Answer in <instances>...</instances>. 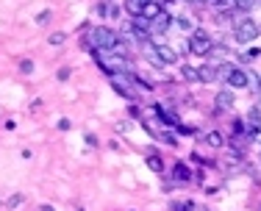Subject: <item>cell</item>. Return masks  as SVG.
Returning a JSON list of instances; mask_svg holds the SVG:
<instances>
[{"label":"cell","instance_id":"8","mask_svg":"<svg viewBox=\"0 0 261 211\" xmlns=\"http://www.w3.org/2000/svg\"><path fill=\"white\" fill-rule=\"evenodd\" d=\"M159 14H161V6H159V3H153V0H150V3H147L145 9H142V14H139V17H145V20L150 22V20H156Z\"/></svg>","mask_w":261,"mask_h":211},{"label":"cell","instance_id":"6","mask_svg":"<svg viewBox=\"0 0 261 211\" xmlns=\"http://www.w3.org/2000/svg\"><path fill=\"white\" fill-rule=\"evenodd\" d=\"M217 109L220 111H228V109H233V95L228 89H222L220 95H217Z\"/></svg>","mask_w":261,"mask_h":211},{"label":"cell","instance_id":"20","mask_svg":"<svg viewBox=\"0 0 261 211\" xmlns=\"http://www.w3.org/2000/svg\"><path fill=\"white\" fill-rule=\"evenodd\" d=\"M20 70H22V72H31V70H34V64H31V61H22Z\"/></svg>","mask_w":261,"mask_h":211},{"label":"cell","instance_id":"14","mask_svg":"<svg viewBox=\"0 0 261 211\" xmlns=\"http://www.w3.org/2000/svg\"><path fill=\"white\" fill-rule=\"evenodd\" d=\"M231 3H233V9L247 11V9H253V3H256V0H231Z\"/></svg>","mask_w":261,"mask_h":211},{"label":"cell","instance_id":"16","mask_svg":"<svg viewBox=\"0 0 261 211\" xmlns=\"http://www.w3.org/2000/svg\"><path fill=\"white\" fill-rule=\"evenodd\" d=\"M181 75H184L186 81H197V70H192V67H186V64H184V70H181Z\"/></svg>","mask_w":261,"mask_h":211},{"label":"cell","instance_id":"3","mask_svg":"<svg viewBox=\"0 0 261 211\" xmlns=\"http://www.w3.org/2000/svg\"><path fill=\"white\" fill-rule=\"evenodd\" d=\"M92 42H95L100 50H111V45L117 42V34L111 28H95L92 31Z\"/></svg>","mask_w":261,"mask_h":211},{"label":"cell","instance_id":"18","mask_svg":"<svg viewBox=\"0 0 261 211\" xmlns=\"http://www.w3.org/2000/svg\"><path fill=\"white\" fill-rule=\"evenodd\" d=\"M178 25H181L184 31H189L192 28V20H189V17H178Z\"/></svg>","mask_w":261,"mask_h":211},{"label":"cell","instance_id":"13","mask_svg":"<svg viewBox=\"0 0 261 211\" xmlns=\"http://www.w3.org/2000/svg\"><path fill=\"white\" fill-rule=\"evenodd\" d=\"M147 167H150L153 172H161V170H164V164H161L159 156H147Z\"/></svg>","mask_w":261,"mask_h":211},{"label":"cell","instance_id":"4","mask_svg":"<svg viewBox=\"0 0 261 211\" xmlns=\"http://www.w3.org/2000/svg\"><path fill=\"white\" fill-rule=\"evenodd\" d=\"M111 86H114V89L120 92V95H125L128 100H136V92L130 89L128 84H125V75H122V72H117V75H111Z\"/></svg>","mask_w":261,"mask_h":211},{"label":"cell","instance_id":"12","mask_svg":"<svg viewBox=\"0 0 261 211\" xmlns=\"http://www.w3.org/2000/svg\"><path fill=\"white\" fill-rule=\"evenodd\" d=\"M206 145H211V147H222V136L217 134V131L206 134Z\"/></svg>","mask_w":261,"mask_h":211},{"label":"cell","instance_id":"2","mask_svg":"<svg viewBox=\"0 0 261 211\" xmlns=\"http://www.w3.org/2000/svg\"><path fill=\"white\" fill-rule=\"evenodd\" d=\"M236 42H253L258 36V22H253V20H239L236 22Z\"/></svg>","mask_w":261,"mask_h":211},{"label":"cell","instance_id":"21","mask_svg":"<svg viewBox=\"0 0 261 211\" xmlns=\"http://www.w3.org/2000/svg\"><path fill=\"white\" fill-rule=\"evenodd\" d=\"M67 78H70V70H67V67H64V70H59V81H67Z\"/></svg>","mask_w":261,"mask_h":211},{"label":"cell","instance_id":"7","mask_svg":"<svg viewBox=\"0 0 261 211\" xmlns=\"http://www.w3.org/2000/svg\"><path fill=\"white\" fill-rule=\"evenodd\" d=\"M147 3H150V0H125V11H128L130 17H139L142 9H145Z\"/></svg>","mask_w":261,"mask_h":211},{"label":"cell","instance_id":"1","mask_svg":"<svg viewBox=\"0 0 261 211\" xmlns=\"http://www.w3.org/2000/svg\"><path fill=\"white\" fill-rule=\"evenodd\" d=\"M186 50H192V53H197V56L208 53V50H211V39H208L206 31H203V28H195V31H192L189 42H186Z\"/></svg>","mask_w":261,"mask_h":211},{"label":"cell","instance_id":"19","mask_svg":"<svg viewBox=\"0 0 261 211\" xmlns=\"http://www.w3.org/2000/svg\"><path fill=\"white\" fill-rule=\"evenodd\" d=\"M22 203V195H14V197H9V208H17Z\"/></svg>","mask_w":261,"mask_h":211},{"label":"cell","instance_id":"22","mask_svg":"<svg viewBox=\"0 0 261 211\" xmlns=\"http://www.w3.org/2000/svg\"><path fill=\"white\" fill-rule=\"evenodd\" d=\"M39 211H53V208H50V206H42V208H39Z\"/></svg>","mask_w":261,"mask_h":211},{"label":"cell","instance_id":"9","mask_svg":"<svg viewBox=\"0 0 261 211\" xmlns=\"http://www.w3.org/2000/svg\"><path fill=\"white\" fill-rule=\"evenodd\" d=\"M247 122H250V134H256V128H261V111L256 106H250V111H247Z\"/></svg>","mask_w":261,"mask_h":211},{"label":"cell","instance_id":"5","mask_svg":"<svg viewBox=\"0 0 261 211\" xmlns=\"http://www.w3.org/2000/svg\"><path fill=\"white\" fill-rule=\"evenodd\" d=\"M197 81H203V84H211V81H217V64H206L197 70Z\"/></svg>","mask_w":261,"mask_h":211},{"label":"cell","instance_id":"10","mask_svg":"<svg viewBox=\"0 0 261 211\" xmlns=\"http://www.w3.org/2000/svg\"><path fill=\"white\" fill-rule=\"evenodd\" d=\"M170 22H172V17H170V14H164V11H161V14L156 17V20H153V28H156L159 34H164V31L170 28Z\"/></svg>","mask_w":261,"mask_h":211},{"label":"cell","instance_id":"11","mask_svg":"<svg viewBox=\"0 0 261 211\" xmlns=\"http://www.w3.org/2000/svg\"><path fill=\"white\" fill-rule=\"evenodd\" d=\"M172 175H175V181H189V175H192V172H189V167H186L184 161H181V164H175Z\"/></svg>","mask_w":261,"mask_h":211},{"label":"cell","instance_id":"17","mask_svg":"<svg viewBox=\"0 0 261 211\" xmlns=\"http://www.w3.org/2000/svg\"><path fill=\"white\" fill-rule=\"evenodd\" d=\"M64 39H67L64 34H50V39H47V42H50V45H64Z\"/></svg>","mask_w":261,"mask_h":211},{"label":"cell","instance_id":"15","mask_svg":"<svg viewBox=\"0 0 261 211\" xmlns=\"http://www.w3.org/2000/svg\"><path fill=\"white\" fill-rule=\"evenodd\" d=\"M192 208H195V203H192V200H181V203L172 206V211H192Z\"/></svg>","mask_w":261,"mask_h":211}]
</instances>
